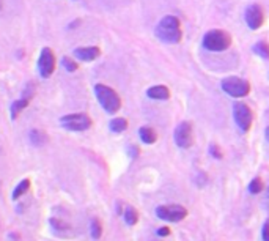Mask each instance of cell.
Segmentation results:
<instances>
[{
  "label": "cell",
  "mask_w": 269,
  "mask_h": 241,
  "mask_svg": "<svg viewBox=\"0 0 269 241\" xmlns=\"http://www.w3.org/2000/svg\"><path fill=\"white\" fill-rule=\"evenodd\" d=\"M60 125L62 128L71 132H82L87 131L91 126V118L87 115V113L77 112V113H70V115H65L60 118Z\"/></svg>",
  "instance_id": "4"
},
{
  "label": "cell",
  "mask_w": 269,
  "mask_h": 241,
  "mask_svg": "<svg viewBox=\"0 0 269 241\" xmlns=\"http://www.w3.org/2000/svg\"><path fill=\"white\" fill-rule=\"evenodd\" d=\"M252 51L257 54V56H260L261 58H269V44H266L265 41L257 43L252 48Z\"/></svg>",
  "instance_id": "19"
},
{
  "label": "cell",
  "mask_w": 269,
  "mask_h": 241,
  "mask_svg": "<svg viewBox=\"0 0 269 241\" xmlns=\"http://www.w3.org/2000/svg\"><path fill=\"white\" fill-rule=\"evenodd\" d=\"M156 37L164 43H179L183 37L179 19L177 16H164L156 27Z\"/></svg>",
  "instance_id": "1"
},
{
  "label": "cell",
  "mask_w": 269,
  "mask_h": 241,
  "mask_svg": "<svg viewBox=\"0 0 269 241\" xmlns=\"http://www.w3.org/2000/svg\"><path fill=\"white\" fill-rule=\"evenodd\" d=\"M192 140V125L189 122H181L175 130V142L179 148H189Z\"/></svg>",
  "instance_id": "9"
},
{
  "label": "cell",
  "mask_w": 269,
  "mask_h": 241,
  "mask_svg": "<svg viewBox=\"0 0 269 241\" xmlns=\"http://www.w3.org/2000/svg\"><path fill=\"white\" fill-rule=\"evenodd\" d=\"M29 137H30V142L35 147H43V145L48 144V140H49L48 134L41 130H32Z\"/></svg>",
  "instance_id": "15"
},
{
  "label": "cell",
  "mask_w": 269,
  "mask_h": 241,
  "mask_svg": "<svg viewBox=\"0 0 269 241\" xmlns=\"http://www.w3.org/2000/svg\"><path fill=\"white\" fill-rule=\"evenodd\" d=\"M222 90L233 98H244L249 95V92H251V84H249L246 79L232 76V77H227L222 80Z\"/></svg>",
  "instance_id": "5"
},
{
  "label": "cell",
  "mask_w": 269,
  "mask_h": 241,
  "mask_svg": "<svg viewBox=\"0 0 269 241\" xmlns=\"http://www.w3.org/2000/svg\"><path fill=\"white\" fill-rule=\"evenodd\" d=\"M266 200H269V186H268V189H266Z\"/></svg>",
  "instance_id": "31"
},
{
  "label": "cell",
  "mask_w": 269,
  "mask_h": 241,
  "mask_svg": "<svg viewBox=\"0 0 269 241\" xmlns=\"http://www.w3.org/2000/svg\"><path fill=\"white\" fill-rule=\"evenodd\" d=\"M79 22H80V21H76V22H71V24H70V29H72V27H77V25H79Z\"/></svg>",
  "instance_id": "30"
},
{
  "label": "cell",
  "mask_w": 269,
  "mask_h": 241,
  "mask_svg": "<svg viewBox=\"0 0 269 241\" xmlns=\"http://www.w3.org/2000/svg\"><path fill=\"white\" fill-rule=\"evenodd\" d=\"M127 153H129L131 158H137V156H139V148H137V147L131 145L129 148H127Z\"/></svg>",
  "instance_id": "27"
},
{
  "label": "cell",
  "mask_w": 269,
  "mask_h": 241,
  "mask_svg": "<svg viewBox=\"0 0 269 241\" xmlns=\"http://www.w3.org/2000/svg\"><path fill=\"white\" fill-rule=\"evenodd\" d=\"M233 118H234V122H236L238 128L243 132H247L249 130H251L253 115H252V111L249 109L247 104L234 103L233 104Z\"/></svg>",
  "instance_id": "8"
},
{
  "label": "cell",
  "mask_w": 269,
  "mask_h": 241,
  "mask_svg": "<svg viewBox=\"0 0 269 241\" xmlns=\"http://www.w3.org/2000/svg\"><path fill=\"white\" fill-rule=\"evenodd\" d=\"M51 222H52V225H54V227H58V229H68V225H65L63 222H62V224L57 222V219H52Z\"/></svg>",
  "instance_id": "28"
},
{
  "label": "cell",
  "mask_w": 269,
  "mask_h": 241,
  "mask_svg": "<svg viewBox=\"0 0 269 241\" xmlns=\"http://www.w3.org/2000/svg\"><path fill=\"white\" fill-rule=\"evenodd\" d=\"M139 136H140V139H142V142L146 144V145L154 144L156 142V139H158L156 131H154L153 128H150V126H142V128L139 130Z\"/></svg>",
  "instance_id": "13"
},
{
  "label": "cell",
  "mask_w": 269,
  "mask_h": 241,
  "mask_svg": "<svg viewBox=\"0 0 269 241\" xmlns=\"http://www.w3.org/2000/svg\"><path fill=\"white\" fill-rule=\"evenodd\" d=\"M62 66L63 68L68 71V73H74L76 71L79 66H77V63L74 62V58H71V57H63L62 58Z\"/></svg>",
  "instance_id": "22"
},
{
  "label": "cell",
  "mask_w": 269,
  "mask_h": 241,
  "mask_svg": "<svg viewBox=\"0 0 269 241\" xmlns=\"http://www.w3.org/2000/svg\"><path fill=\"white\" fill-rule=\"evenodd\" d=\"M210 153L213 155V158H216V159H220V158H222V151H220V148H219L217 145H214V144L210 147Z\"/></svg>",
  "instance_id": "25"
},
{
  "label": "cell",
  "mask_w": 269,
  "mask_h": 241,
  "mask_svg": "<svg viewBox=\"0 0 269 241\" xmlns=\"http://www.w3.org/2000/svg\"><path fill=\"white\" fill-rule=\"evenodd\" d=\"M265 137H266V140H268V142H269V126H268V128H266V131H265Z\"/></svg>",
  "instance_id": "29"
},
{
  "label": "cell",
  "mask_w": 269,
  "mask_h": 241,
  "mask_svg": "<svg viewBox=\"0 0 269 241\" xmlns=\"http://www.w3.org/2000/svg\"><path fill=\"white\" fill-rule=\"evenodd\" d=\"M95 95L98 103L103 106L107 113H117L122 107V98L118 96V93L104 84L95 85Z\"/></svg>",
  "instance_id": "2"
},
{
  "label": "cell",
  "mask_w": 269,
  "mask_h": 241,
  "mask_svg": "<svg viewBox=\"0 0 269 241\" xmlns=\"http://www.w3.org/2000/svg\"><path fill=\"white\" fill-rule=\"evenodd\" d=\"M90 232H91V237L95 238V240H99L101 238V235H103V225H101L99 219H93L91 221Z\"/></svg>",
  "instance_id": "20"
},
{
  "label": "cell",
  "mask_w": 269,
  "mask_h": 241,
  "mask_svg": "<svg viewBox=\"0 0 269 241\" xmlns=\"http://www.w3.org/2000/svg\"><path fill=\"white\" fill-rule=\"evenodd\" d=\"M109 128H110L112 132H117V134L123 132V131H126V128H127V120L123 118V117L113 118L112 122L109 123Z\"/></svg>",
  "instance_id": "17"
},
{
  "label": "cell",
  "mask_w": 269,
  "mask_h": 241,
  "mask_svg": "<svg viewBox=\"0 0 269 241\" xmlns=\"http://www.w3.org/2000/svg\"><path fill=\"white\" fill-rule=\"evenodd\" d=\"M123 218H125V222L127 225H136L137 221H139V213L134 206H126L125 211H123Z\"/></svg>",
  "instance_id": "16"
},
{
  "label": "cell",
  "mask_w": 269,
  "mask_h": 241,
  "mask_svg": "<svg viewBox=\"0 0 269 241\" xmlns=\"http://www.w3.org/2000/svg\"><path fill=\"white\" fill-rule=\"evenodd\" d=\"M55 65H57V60H55V54L51 48H43L41 54H39V58H38V71H39V76L43 79H49L54 71H55Z\"/></svg>",
  "instance_id": "7"
},
{
  "label": "cell",
  "mask_w": 269,
  "mask_h": 241,
  "mask_svg": "<svg viewBox=\"0 0 269 241\" xmlns=\"http://www.w3.org/2000/svg\"><path fill=\"white\" fill-rule=\"evenodd\" d=\"M261 238H263V241H269V219H266L265 224H263V229H261Z\"/></svg>",
  "instance_id": "24"
},
{
  "label": "cell",
  "mask_w": 269,
  "mask_h": 241,
  "mask_svg": "<svg viewBox=\"0 0 269 241\" xmlns=\"http://www.w3.org/2000/svg\"><path fill=\"white\" fill-rule=\"evenodd\" d=\"M156 216L161 221H165V222H179V221L186 219L187 210L183 205H178V204L159 205L156 208Z\"/></svg>",
  "instance_id": "6"
},
{
  "label": "cell",
  "mask_w": 269,
  "mask_h": 241,
  "mask_svg": "<svg viewBox=\"0 0 269 241\" xmlns=\"http://www.w3.org/2000/svg\"><path fill=\"white\" fill-rule=\"evenodd\" d=\"M74 57L80 62H93L101 56V49L96 46H82V48L74 49Z\"/></svg>",
  "instance_id": "11"
},
{
  "label": "cell",
  "mask_w": 269,
  "mask_h": 241,
  "mask_svg": "<svg viewBox=\"0 0 269 241\" xmlns=\"http://www.w3.org/2000/svg\"><path fill=\"white\" fill-rule=\"evenodd\" d=\"M261 191H263V182H261V178H253L251 185H249V192L260 194Z\"/></svg>",
  "instance_id": "21"
},
{
  "label": "cell",
  "mask_w": 269,
  "mask_h": 241,
  "mask_svg": "<svg viewBox=\"0 0 269 241\" xmlns=\"http://www.w3.org/2000/svg\"><path fill=\"white\" fill-rule=\"evenodd\" d=\"M35 93H36V85L33 82H29V84H25L24 90H22V98L29 99V101H30Z\"/></svg>",
  "instance_id": "23"
},
{
  "label": "cell",
  "mask_w": 269,
  "mask_h": 241,
  "mask_svg": "<svg viewBox=\"0 0 269 241\" xmlns=\"http://www.w3.org/2000/svg\"><path fill=\"white\" fill-rule=\"evenodd\" d=\"M29 187H30V180H22V182H19V185L15 187V191H13V196L11 199L13 200H18L21 196H24V194L29 191Z\"/></svg>",
  "instance_id": "18"
},
{
  "label": "cell",
  "mask_w": 269,
  "mask_h": 241,
  "mask_svg": "<svg viewBox=\"0 0 269 241\" xmlns=\"http://www.w3.org/2000/svg\"><path fill=\"white\" fill-rule=\"evenodd\" d=\"M246 22L249 25V29H252V30H257L261 27V24H263L265 21V15H263V11H261V8L258 5H251L249 8L246 10Z\"/></svg>",
  "instance_id": "10"
},
{
  "label": "cell",
  "mask_w": 269,
  "mask_h": 241,
  "mask_svg": "<svg viewBox=\"0 0 269 241\" xmlns=\"http://www.w3.org/2000/svg\"><path fill=\"white\" fill-rule=\"evenodd\" d=\"M203 46L208 51H213V52L225 51L232 46V37L225 30L214 29V30H210L203 37Z\"/></svg>",
  "instance_id": "3"
},
{
  "label": "cell",
  "mask_w": 269,
  "mask_h": 241,
  "mask_svg": "<svg viewBox=\"0 0 269 241\" xmlns=\"http://www.w3.org/2000/svg\"><path fill=\"white\" fill-rule=\"evenodd\" d=\"M0 10H2V0H0Z\"/></svg>",
  "instance_id": "32"
},
{
  "label": "cell",
  "mask_w": 269,
  "mask_h": 241,
  "mask_svg": "<svg viewBox=\"0 0 269 241\" xmlns=\"http://www.w3.org/2000/svg\"><path fill=\"white\" fill-rule=\"evenodd\" d=\"M148 98L151 99H169L170 98V90L165 85H154L146 92Z\"/></svg>",
  "instance_id": "12"
},
{
  "label": "cell",
  "mask_w": 269,
  "mask_h": 241,
  "mask_svg": "<svg viewBox=\"0 0 269 241\" xmlns=\"http://www.w3.org/2000/svg\"><path fill=\"white\" fill-rule=\"evenodd\" d=\"M156 235L158 237H169L170 235V229H169V227H161V229H158Z\"/></svg>",
  "instance_id": "26"
},
{
  "label": "cell",
  "mask_w": 269,
  "mask_h": 241,
  "mask_svg": "<svg viewBox=\"0 0 269 241\" xmlns=\"http://www.w3.org/2000/svg\"><path fill=\"white\" fill-rule=\"evenodd\" d=\"M29 99L25 98H21V99H16V101H13L11 106H10V115H11V120H16L19 117V113H21L27 106H29Z\"/></svg>",
  "instance_id": "14"
}]
</instances>
